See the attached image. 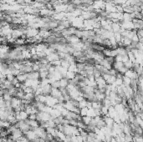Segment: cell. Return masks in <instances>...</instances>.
<instances>
[{"instance_id":"32","label":"cell","mask_w":143,"mask_h":142,"mask_svg":"<svg viewBox=\"0 0 143 142\" xmlns=\"http://www.w3.org/2000/svg\"><path fill=\"white\" fill-rule=\"evenodd\" d=\"M60 66H62L65 69H68V67L69 66V62L65 60H60Z\"/></svg>"},{"instance_id":"14","label":"cell","mask_w":143,"mask_h":142,"mask_svg":"<svg viewBox=\"0 0 143 142\" xmlns=\"http://www.w3.org/2000/svg\"><path fill=\"white\" fill-rule=\"evenodd\" d=\"M28 79H39V74L36 71H32V72L28 74Z\"/></svg>"},{"instance_id":"22","label":"cell","mask_w":143,"mask_h":142,"mask_svg":"<svg viewBox=\"0 0 143 142\" xmlns=\"http://www.w3.org/2000/svg\"><path fill=\"white\" fill-rule=\"evenodd\" d=\"M122 82H123V84L125 86H129L131 84V79L123 75V77H122Z\"/></svg>"},{"instance_id":"35","label":"cell","mask_w":143,"mask_h":142,"mask_svg":"<svg viewBox=\"0 0 143 142\" xmlns=\"http://www.w3.org/2000/svg\"><path fill=\"white\" fill-rule=\"evenodd\" d=\"M117 73H118L117 71H116L115 69H113V68H111L110 69H109V75H112V76H115L116 77V74H117Z\"/></svg>"},{"instance_id":"19","label":"cell","mask_w":143,"mask_h":142,"mask_svg":"<svg viewBox=\"0 0 143 142\" xmlns=\"http://www.w3.org/2000/svg\"><path fill=\"white\" fill-rule=\"evenodd\" d=\"M24 99L26 100H28V101L32 102L34 99V93H27V94H24Z\"/></svg>"},{"instance_id":"31","label":"cell","mask_w":143,"mask_h":142,"mask_svg":"<svg viewBox=\"0 0 143 142\" xmlns=\"http://www.w3.org/2000/svg\"><path fill=\"white\" fill-rule=\"evenodd\" d=\"M112 84L115 85L116 87L121 86V85L123 84V82H122V79H117V78H116V80H115V82H114Z\"/></svg>"},{"instance_id":"25","label":"cell","mask_w":143,"mask_h":142,"mask_svg":"<svg viewBox=\"0 0 143 142\" xmlns=\"http://www.w3.org/2000/svg\"><path fill=\"white\" fill-rule=\"evenodd\" d=\"M87 116L91 117V118L96 116V115H95V109H93V108H90V109H88V110H87Z\"/></svg>"},{"instance_id":"40","label":"cell","mask_w":143,"mask_h":142,"mask_svg":"<svg viewBox=\"0 0 143 142\" xmlns=\"http://www.w3.org/2000/svg\"><path fill=\"white\" fill-rule=\"evenodd\" d=\"M104 142H106V141H104Z\"/></svg>"},{"instance_id":"5","label":"cell","mask_w":143,"mask_h":142,"mask_svg":"<svg viewBox=\"0 0 143 142\" xmlns=\"http://www.w3.org/2000/svg\"><path fill=\"white\" fill-rule=\"evenodd\" d=\"M123 75L125 76V77H127V78H130L131 80H132V79H137V78H138V75H137V74L132 69H127L125 72V74Z\"/></svg>"},{"instance_id":"10","label":"cell","mask_w":143,"mask_h":142,"mask_svg":"<svg viewBox=\"0 0 143 142\" xmlns=\"http://www.w3.org/2000/svg\"><path fill=\"white\" fill-rule=\"evenodd\" d=\"M27 123L28 124V125L30 126V129L33 130L34 128H36V127L39 126V122L36 120H26Z\"/></svg>"},{"instance_id":"1","label":"cell","mask_w":143,"mask_h":142,"mask_svg":"<svg viewBox=\"0 0 143 142\" xmlns=\"http://www.w3.org/2000/svg\"><path fill=\"white\" fill-rule=\"evenodd\" d=\"M33 130H34V131L35 132V134L38 137L45 140L46 136H47V132H46V130L45 128H43L41 126H38L36 128H34Z\"/></svg>"},{"instance_id":"13","label":"cell","mask_w":143,"mask_h":142,"mask_svg":"<svg viewBox=\"0 0 143 142\" xmlns=\"http://www.w3.org/2000/svg\"><path fill=\"white\" fill-rule=\"evenodd\" d=\"M51 89H52V86H51L50 84H48L45 85L44 87H42V90H43V94H44V95H48V94H50Z\"/></svg>"},{"instance_id":"3","label":"cell","mask_w":143,"mask_h":142,"mask_svg":"<svg viewBox=\"0 0 143 142\" xmlns=\"http://www.w3.org/2000/svg\"><path fill=\"white\" fill-rule=\"evenodd\" d=\"M95 84H96V87H97L98 90H105V88L106 86V80L103 79V77H98V78L95 79Z\"/></svg>"},{"instance_id":"20","label":"cell","mask_w":143,"mask_h":142,"mask_svg":"<svg viewBox=\"0 0 143 142\" xmlns=\"http://www.w3.org/2000/svg\"><path fill=\"white\" fill-rule=\"evenodd\" d=\"M75 75L76 74L74 73V72H71V71H68L67 70V72H66V75H65V78H66L68 80H70V79H74L75 77Z\"/></svg>"},{"instance_id":"7","label":"cell","mask_w":143,"mask_h":142,"mask_svg":"<svg viewBox=\"0 0 143 142\" xmlns=\"http://www.w3.org/2000/svg\"><path fill=\"white\" fill-rule=\"evenodd\" d=\"M101 76L103 77V79L106 80L107 84H112L116 80V77L110 75L109 74H104V75H102Z\"/></svg>"},{"instance_id":"2","label":"cell","mask_w":143,"mask_h":142,"mask_svg":"<svg viewBox=\"0 0 143 142\" xmlns=\"http://www.w3.org/2000/svg\"><path fill=\"white\" fill-rule=\"evenodd\" d=\"M45 97H46V99H45V104L46 105L49 106V107L53 108L54 106L57 104V103H59V102H58V100L56 98H54V97L51 96L50 94L45 95Z\"/></svg>"},{"instance_id":"16","label":"cell","mask_w":143,"mask_h":142,"mask_svg":"<svg viewBox=\"0 0 143 142\" xmlns=\"http://www.w3.org/2000/svg\"><path fill=\"white\" fill-rule=\"evenodd\" d=\"M17 79L19 80V82L20 83H24L26 79H28V74H24V73H21L19 74L18 76H16Z\"/></svg>"},{"instance_id":"29","label":"cell","mask_w":143,"mask_h":142,"mask_svg":"<svg viewBox=\"0 0 143 142\" xmlns=\"http://www.w3.org/2000/svg\"><path fill=\"white\" fill-rule=\"evenodd\" d=\"M124 64V66L127 69H132V66H133V63L131 61H130L129 60H128L127 61H125V63H123Z\"/></svg>"},{"instance_id":"36","label":"cell","mask_w":143,"mask_h":142,"mask_svg":"<svg viewBox=\"0 0 143 142\" xmlns=\"http://www.w3.org/2000/svg\"><path fill=\"white\" fill-rule=\"evenodd\" d=\"M14 77L15 76H13L12 74H9V75H7L6 76H5V78H6L7 80L8 81H10V82H12V80L14 79Z\"/></svg>"},{"instance_id":"4","label":"cell","mask_w":143,"mask_h":142,"mask_svg":"<svg viewBox=\"0 0 143 142\" xmlns=\"http://www.w3.org/2000/svg\"><path fill=\"white\" fill-rule=\"evenodd\" d=\"M24 135L28 139V140H30L32 142L35 140V139L38 138V136L35 134V132L34 131V130H28V131H26V132L24 133Z\"/></svg>"},{"instance_id":"34","label":"cell","mask_w":143,"mask_h":142,"mask_svg":"<svg viewBox=\"0 0 143 142\" xmlns=\"http://www.w3.org/2000/svg\"><path fill=\"white\" fill-rule=\"evenodd\" d=\"M22 90L24 91L25 94H27V93H34V90L31 87H24Z\"/></svg>"},{"instance_id":"38","label":"cell","mask_w":143,"mask_h":142,"mask_svg":"<svg viewBox=\"0 0 143 142\" xmlns=\"http://www.w3.org/2000/svg\"><path fill=\"white\" fill-rule=\"evenodd\" d=\"M28 120H36V114H31L28 115Z\"/></svg>"},{"instance_id":"9","label":"cell","mask_w":143,"mask_h":142,"mask_svg":"<svg viewBox=\"0 0 143 142\" xmlns=\"http://www.w3.org/2000/svg\"><path fill=\"white\" fill-rule=\"evenodd\" d=\"M50 94L51 96L54 97V98H56V99H58L60 96L62 95V94H61L60 89H55V88H52L51 89L50 94Z\"/></svg>"},{"instance_id":"18","label":"cell","mask_w":143,"mask_h":142,"mask_svg":"<svg viewBox=\"0 0 143 142\" xmlns=\"http://www.w3.org/2000/svg\"><path fill=\"white\" fill-rule=\"evenodd\" d=\"M124 64L122 62H117V61H115L112 64V68L113 69H115L116 71H118L120 69H121V67H123Z\"/></svg>"},{"instance_id":"15","label":"cell","mask_w":143,"mask_h":142,"mask_svg":"<svg viewBox=\"0 0 143 142\" xmlns=\"http://www.w3.org/2000/svg\"><path fill=\"white\" fill-rule=\"evenodd\" d=\"M59 84H60V88H63L65 89L68 86L69 84V80L66 78H62L59 80Z\"/></svg>"},{"instance_id":"24","label":"cell","mask_w":143,"mask_h":142,"mask_svg":"<svg viewBox=\"0 0 143 142\" xmlns=\"http://www.w3.org/2000/svg\"><path fill=\"white\" fill-rule=\"evenodd\" d=\"M90 120H91V117H89V116H87V115L81 117V121H82V122L85 125H89L90 122Z\"/></svg>"},{"instance_id":"21","label":"cell","mask_w":143,"mask_h":142,"mask_svg":"<svg viewBox=\"0 0 143 142\" xmlns=\"http://www.w3.org/2000/svg\"><path fill=\"white\" fill-rule=\"evenodd\" d=\"M101 105H102V104L100 101H92L91 102V108L95 109H100L101 108Z\"/></svg>"},{"instance_id":"37","label":"cell","mask_w":143,"mask_h":142,"mask_svg":"<svg viewBox=\"0 0 143 142\" xmlns=\"http://www.w3.org/2000/svg\"><path fill=\"white\" fill-rule=\"evenodd\" d=\"M51 86H52V88L60 89V84H59V81H54V83H52V84H51Z\"/></svg>"},{"instance_id":"27","label":"cell","mask_w":143,"mask_h":142,"mask_svg":"<svg viewBox=\"0 0 143 142\" xmlns=\"http://www.w3.org/2000/svg\"><path fill=\"white\" fill-rule=\"evenodd\" d=\"M114 38H115V39L116 41V43H120V42H121V33H119V32H117V33H114Z\"/></svg>"},{"instance_id":"17","label":"cell","mask_w":143,"mask_h":142,"mask_svg":"<svg viewBox=\"0 0 143 142\" xmlns=\"http://www.w3.org/2000/svg\"><path fill=\"white\" fill-rule=\"evenodd\" d=\"M45 99H46L45 95H44V94H39V95L34 96V100H35L36 102H40V103H44V104H45Z\"/></svg>"},{"instance_id":"30","label":"cell","mask_w":143,"mask_h":142,"mask_svg":"<svg viewBox=\"0 0 143 142\" xmlns=\"http://www.w3.org/2000/svg\"><path fill=\"white\" fill-rule=\"evenodd\" d=\"M101 115H106L108 114V107L106 106H104V105H101Z\"/></svg>"},{"instance_id":"39","label":"cell","mask_w":143,"mask_h":142,"mask_svg":"<svg viewBox=\"0 0 143 142\" xmlns=\"http://www.w3.org/2000/svg\"><path fill=\"white\" fill-rule=\"evenodd\" d=\"M92 1H94V0H92Z\"/></svg>"},{"instance_id":"8","label":"cell","mask_w":143,"mask_h":142,"mask_svg":"<svg viewBox=\"0 0 143 142\" xmlns=\"http://www.w3.org/2000/svg\"><path fill=\"white\" fill-rule=\"evenodd\" d=\"M103 120L105 121V124H106V126L109 127V128H112L114 123H115L112 118L109 117L108 115H105V116H103Z\"/></svg>"},{"instance_id":"11","label":"cell","mask_w":143,"mask_h":142,"mask_svg":"<svg viewBox=\"0 0 143 142\" xmlns=\"http://www.w3.org/2000/svg\"><path fill=\"white\" fill-rule=\"evenodd\" d=\"M46 58H47V60H48V61L49 62V63H51V62H53V61H54V60H60L59 55H58V53H57V52L52 53L51 54L46 56Z\"/></svg>"},{"instance_id":"26","label":"cell","mask_w":143,"mask_h":142,"mask_svg":"<svg viewBox=\"0 0 143 142\" xmlns=\"http://www.w3.org/2000/svg\"><path fill=\"white\" fill-rule=\"evenodd\" d=\"M39 79H46L48 77V71L47 70H42V71H39Z\"/></svg>"},{"instance_id":"23","label":"cell","mask_w":143,"mask_h":142,"mask_svg":"<svg viewBox=\"0 0 143 142\" xmlns=\"http://www.w3.org/2000/svg\"><path fill=\"white\" fill-rule=\"evenodd\" d=\"M87 101H88V100H86L85 99H83L82 100L79 101L78 102V107H79V109L85 108L86 105H87Z\"/></svg>"},{"instance_id":"6","label":"cell","mask_w":143,"mask_h":142,"mask_svg":"<svg viewBox=\"0 0 143 142\" xmlns=\"http://www.w3.org/2000/svg\"><path fill=\"white\" fill-rule=\"evenodd\" d=\"M10 105H11V107H12L13 109L19 108V106L22 105L21 100L17 98V97H15V96L12 97V99H11V100H10Z\"/></svg>"},{"instance_id":"33","label":"cell","mask_w":143,"mask_h":142,"mask_svg":"<svg viewBox=\"0 0 143 142\" xmlns=\"http://www.w3.org/2000/svg\"><path fill=\"white\" fill-rule=\"evenodd\" d=\"M87 110H88V108H82V109H80V115L81 117L83 116H85V115H87Z\"/></svg>"},{"instance_id":"28","label":"cell","mask_w":143,"mask_h":142,"mask_svg":"<svg viewBox=\"0 0 143 142\" xmlns=\"http://www.w3.org/2000/svg\"><path fill=\"white\" fill-rule=\"evenodd\" d=\"M93 76L95 77V79L101 76V72L99 69H96V68H95V66H94V69H93Z\"/></svg>"},{"instance_id":"12","label":"cell","mask_w":143,"mask_h":142,"mask_svg":"<svg viewBox=\"0 0 143 142\" xmlns=\"http://www.w3.org/2000/svg\"><path fill=\"white\" fill-rule=\"evenodd\" d=\"M49 115H50V116H51L52 119H55V118L60 117V115H61L60 112L58 110V109H54V108H52V109L50 110V112H49Z\"/></svg>"}]
</instances>
